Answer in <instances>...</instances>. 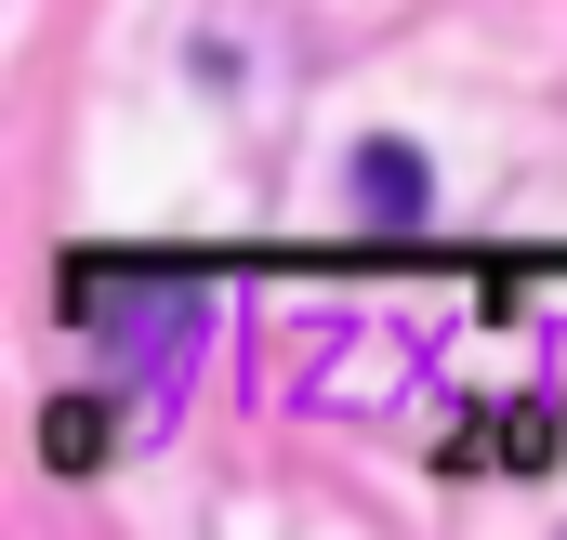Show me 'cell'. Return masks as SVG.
<instances>
[{"label": "cell", "mask_w": 567, "mask_h": 540, "mask_svg": "<svg viewBox=\"0 0 567 540\" xmlns=\"http://www.w3.org/2000/svg\"><path fill=\"white\" fill-rule=\"evenodd\" d=\"M357 211H370V225H423V211H435L423 145H396V133H370V145H357Z\"/></svg>", "instance_id": "cell-1"}]
</instances>
